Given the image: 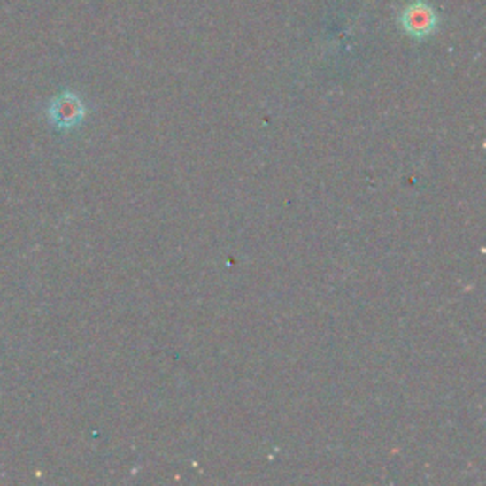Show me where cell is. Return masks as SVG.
Listing matches in <instances>:
<instances>
[{"label":"cell","instance_id":"cell-1","mask_svg":"<svg viewBox=\"0 0 486 486\" xmlns=\"http://www.w3.org/2000/svg\"><path fill=\"white\" fill-rule=\"evenodd\" d=\"M401 27L405 29L406 35H411L414 38H426L437 31V14L428 3H422V0H416V3L406 6L401 16Z\"/></svg>","mask_w":486,"mask_h":486},{"label":"cell","instance_id":"cell-2","mask_svg":"<svg viewBox=\"0 0 486 486\" xmlns=\"http://www.w3.org/2000/svg\"><path fill=\"white\" fill-rule=\"evenodd\" d=\"M84 118V104L78 99L74 94H61L59 97L54 99L50 107V120L54 122V126L61 129H69L74 127L82 122Z\"/></svg>","mask_w":486,"mask_h":486}]
</instances>
